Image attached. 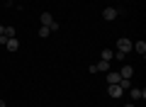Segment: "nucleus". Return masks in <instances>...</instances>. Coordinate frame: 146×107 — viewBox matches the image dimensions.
Segmentation results:
<instances>
[{
  "label": "nucleus",
  "mask_w": 146,
  "mask_h": 107,
  "mask_svg": "<svg viewBox=\"0 0 146 107\" xmlns=\"http://www.w3.org/2000/svg\"><path fill=\"white\" fill-rule=\"evenodd\" d=\"M39 22H42V27H49L51 32H58V22L51 17V12H42L39 15Z\"/></svg>",
  "instance_id": "1"
},
{
  "label": "nucleus",
  "mask_w": 146,
  "mask_h": 107,
  "mask_svg": "<svg viewBox=\"0 0 146 107\" xmlns=\"http://www.w3.org/2000/svg\"><path fill=\"white\" fill-rule=\"evenodd\" d=\"M131 44H134L131 39H124V37H122V39L117 41V54H122V56H127V54L131 51Z\"/></svg>",
  "instance_id": "2"
},
{
  "label": "nucleus",
  "mask_w": 146,
  "mask_h": 107,
  "mask_svg": "<svg viewBox=\"0 0 146 107\" xmlns=\"http://www.w3.org/2000/svg\"><path fill=\"white\" fill-rule=\"evenodd\" d=\"M127 92L131 95V100H144V97H146V90H144V88H129Z\"/></svg>",
  "instance_id": "3"
},
{
  "label": "nucleus",
  "mask_w": 146,
  "mask_h": 107,
  "mask_svg": "<svg viewBox=\"0 0 146 107\" xmlns=\"http://www.w3.org/2000/svg\"><path fill=\"white\" fill-rule=\"evenodd\" d=\"M107 95L110 97H122V95H124V90L119 88V83H115V85H107Z\"/></svg>",
  "instance_id": "4"
},
{
  "label": "nucleus",
  "mask_w": 146,
  "mask_h": 107,
  "mask_svg": "<svg viewBox=\"0 0 146 107\" xmlns=\"http://www.w3.org/2000/svg\"><path fill=\"white\" fill-rule=\"evenodd\" d=\"M117 15H119V12H117L115 7H105V10H102V20H107V22H112Z\"/></svg>",
  "instance_id": "5"
},
{
  "label": "nucleus",
  "mask_w": 146,
  "mask_h": 107,
  "mask_svg": "<svg viewBox=\"0 0 146 107\" xmlns=\"http://www.w3.org/2000/svg\"><path fill=\"white\" fill-rule=\"evenodd\" d=\"M5 49H7V51H17V49H20V41H17V37H10V39L5 41Z\"/></svg>",
  "instance_id": "6"
},
{
  "label": "nucleus",
  "mask_w": 146,
  "mask_h": 107,
  "mask_svg": "<svg viewBox=\"0 0 146 107\" xmlns=\"http://www.w3.org/2000/svg\"><path fill=\"white\" fill-rule=\"evenodd\" d=\"M131 49H134L136 54H141V56H144V54H146V41H136V44H131Z\"/></svg>",
  "instance_id": "7"
},
{
  "label": "nucleus",
  "mask_w": 146,
  "mask_h": 107,
  "mask_svg": "<svg viewBox=\"0 0 146 107\" xmlns=\"http://www.w3.org/2000/svg\"><path fill=\"white\" fill-rule=\"evenodd\" d=\"M122 76L119 73H107V85H115V83H119Z\"/></svg>",
  "instance_id": "8"
},
{
  "label": "nucleus",
  "mask_w": 146,
  "mask_h": 107,
  "mask_svg": "<svg viewBox=\"0 0 146 107\" xmlns=\"http://www.w3.org/2000/svg\"><path fill=\"white\" fill-rule=\"evenodd\" d=\"M119 76H122V78H129V80H131V76H134V68H131V66H124V68L119 71Z\"/></svg>",
  "instance_id": "9"
},
{
  "label": "nucleus",
  "mask_w": 146,
  "mask_h": 107,
  "mask_svg": "<svg viewBox=\"0 0 146 107\" xmlns=\"http://www.w3.org/2000/svg\"><path fill=\"white\" fill-rule=\"evenodd\" d=\"M95 68H98V71H102V73H110V61H100V63H95Z\"/></svg>",
  "instance_id": "10"
},
{
  "label": "nucleus",
  "mask_w": 146,
  "mask_h": 107,
  "mask_svg": "<svg viewBox=\"0 0 146 107\" xmlns=\"http://www.w3.org/2000/svg\"><path fill=\"white\" fill-rule=\"evenodd\" d=\"M119 88H122V90H129V88H131V80H129V78H122V80H119Z\"/></svg>",
  "instance_id": "11"
},
{
  "label": "nucleus",
  "mask_w": 146,
  "mask_h": 107,
  "mask_svg": "<svg viewBox=\"0 0 146 107\" xmlns=\"http://www.w3.org/2000/svg\"><path fill=\"white\" fill-rule=\"evenodd\" d=\"M112 58H115V51L105 49V51H102V61H112Z\"/></svg>",
  "instance_id": "12"
},
{
  "label": "nucleus",
  "mask_w": 146,
  "mask_h": 107,
  "mask_svg": "<svg viewBox=\"0 0 146 107\" xmlns=\"http://www.w3.org/2000/svg\"><path fill=\"white\" fill-rule=\"evenodd\" d=\"M49 34H51V29H49V27H39V37H42V39H46Z\"/></svg>",
  "instance_id": "13"
},
{
  "label": "nucleus",
  "mask_w": 146,
  "mask_h": 107,
  "mask_svg": "<svg viewBox=\"0 0 146 107\" xmlns=\"http://www.w3.org/2000/svg\"><path fill=\"white\" fill-rule=\"evenodd\" d=\"M15 34H17L15 27H5V37H7V39H10V37H15Z\"/></svg>",
  "instance_id": "14"
},
{
  "label": "nucleus",
  "mask_w": 146,
  "mask_h": 107,
  "mask_svg": "<svg viewBox=\"0 0 146 107\" xmlns=\"http://www.w3.org/2000/svg\"><path fill=\"white\" fill-rule=\"evenodd\" d=\"M3 34H5V27H3V25H0V37H3Z\"/></svg>",
  "instance_id": "15"
},
{
  "label": "nucleus",
  "mask_w": 146,
  "mask_h": 107,
  "mask_svg": "<svg viewBox=\"0 0 146 107\" xmlns=\"http://www.w3.org/2000/svg\"><path fill=\"white\" fill-rule=\"evenodd\" d=\"M0 107H5V100H0Z\"/></svg>",
  "instance_id": "16"
},
{
  "label": "nucleus",
  "mask_w": 146,
  "mask_h": 107,
  "mask_svg": "<svg viewBox=\"0 0 146 107\" xmlns=\"http://www.w3.org/2000/svg\"><path fill=\"white\" fill-rule=\"evenodd\" d=\"M124 107H134V102H129V105H124Z\"/></svg>",
  "instance_id": "17"
}]
</instances>
